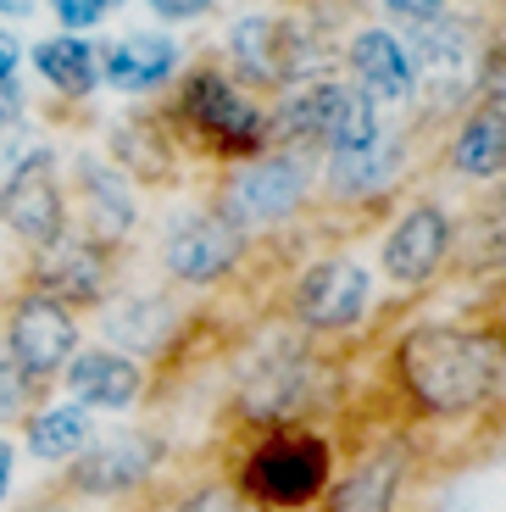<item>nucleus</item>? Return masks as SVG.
Listing matches in <instances>:
<instances>
[{"mask_svg":"<svg viewBox=\"0 0 506 512\" xmlns=\"http://www.w3.org/2000/svg\"><path fill=\"white\" fill-rule=\"evenodd\" d=\"M351 62H356V73H362L367 95H379V101H406V95H412V62H406V51L384 34V28L356 34Z\"/></svg>","mask_w":506,"mask_h":512,"instance_id":"nucleus-15","label":"nucleus"},{"mask_svg":"<svg viewBox=\"0 0 506 512\" xmlns=\"http://www.w3.org/2000/svg\"><path fill=\"white\" fill-rule=\"evenodd\" d=\"M0 212H6V223L34 245H51L56 234H62V190H56L45 156H34L28 167H17V179L6 184V195H0Z\"/></svg>","mask_w":506,"mask_h":512,"instance_id":"nucleus-9","label":"nucleus"},{"mask_svg":"<svg viewBox=\"0 0 506 512\" xmlns=\"http://www.w3.org/2000/svg\"><path fill=\"white\" fill-rule=\"evenodd\" d=\"M84 190H89V201H95V229L101 234H123L128 223H134V206H128L123 184H117L101 162H84Z\"/></svg>","mask_w":506,"mask_h":512,"instance_id":"nucleus-20","label":"nucleus"},{"mask_svg":"<svg viewBox=\"0 0 506 512\" xmlns=\"http://www.w3.org/2000/svg\"><path fill=\"white\" fill-rule=\"evenodd\" d=\"M78 334H73V318H67L62 301H45V295H34V301H23L12 318V362L23 373H51L62 368L67 357H73Z\"/></svg>","mask_w":506,"mask_h":512,"instance_id":"nucleus-6","label":"nucleus"},{"mask_svg":"<svg viewBox=\"0 0 506 512\" xmlns=\"http://www.w3.org/2000/svg\"><path fill=\"white\" fill-rule=\"evenodd\" d=\"M23 112V95H17V78H0V123H12Z\"/></svg>","mask_w":506,"mask_h":512,"instance_id":"nucleus-28","label":"nucleus"},{"mask_svg":"<svg viewBox=\"0 0 506 512\" xmlns=\"http://www.w3.org/2000/svg\"><path fill=\"white\" fill-rule=\"evenodd\" d=\"M468 256L473 262H501L506 256V190L479 206V218L468 229Z\"/></svg>","mask_w":506,"mask_h":512,"instance_id":"nucleus-22","label":"nucleus"},{"mask_svg":"<svg viewBox=\"0 0 506 512\" xmlns=\"http://www.w3.org/2000/svg\"><path fill=\"white\" fill-rule=\"evenodd\" d=\"M167 268L178 273V279L190 284H206L217 279V273L234 268V256H240V229L228 218H190L178 223L173 234H167Z\"/></svg>","mask_w":506,"mask_h":512,"instance_id":"nucleus-7","label":"nucleus"},{"mask_svg":"<svg viewBox=\"0 0 506 512\" xmlns=\"http://www.w3.org/2000/svg\"><path fill=\"white\" fill-rule=\"evenodd\" d=\"M401 490V451H373L334 496V512H395Z\"/></svg>","mask_w":506,"mask_h":512,"instance_id":"nucleus-16","label":"nucleus"},{"mask_svg":"<svg viewBox=\"0 0 506 512\" xmlns=\"http://www.w3.org/2000/svg\"><path fill=\"white\" fill-rule=\"evenodd\" d=\"M17 56H23V45H17L12 34H0V78H12V73H17Z\"/></svg>","mask_w":506,"mask_h":512,"instance_id":"nucleus-29","label":"nucleus"},{"mask_svg":"<svg viewBox=\"0 0 506 512\" xmlns=\"http://www.w3.org/2000/svg\"><path fill=\"white\" fill-rule=\"evenodd\" d=\"M395 17H412V23H434L445 12V0H384Z\"/></svg>","mask_w":506,"mask_h":512,"instance_id":"nucleus-26","label":"nucleus"},{"mask_svg":"<svg viewBox=\"0 0 506 512\" xmlns=\"http://www.w3.org/2000/svg\"><path fill=\"white\" fill-rule=\"evenodd\" d=\"M156 457H162V446H156L151 435H117V440H101V446H95L84 462H78V485H84L89 496L128 490V485H140V479L151 474Z\"/></svg>","mask_w":506,"mask_h":512,"instance_id":"nucleus-11","label":"nucleus"},{"mask_svg":"<svg viewBox=\"0 0 506 512\" xmlns=\"http://www.w3.org/2000/svg\"><path fill=\"white\" fill-rule=\"evenodd\" d=\"M34 67L45 78H51L56 90H67V95H84V90H95V51H89L84 39H45V45H34Z\"/></svg>","mask_w":506,"mask_h":512,"instance_id":"nucleus-18","label":"nucleus"},{"mask_svg":"<svg viewBox=\"0 0 506 512\" xmlns=\"http://www.w3.org/2000/svg\"><path fill=\"white\" fill-rule=\"evenodd\" d=\"M456 173L468 179H495L506 173V112H473V123H462L451 151Z\"/></svg>","mask_w":506,"mask_h":512,"instance_id":"nucleus-17","label":"nucleus"},{"mask_svg":"<svg viewBox=\"0 0 506 512\" xmlns=\"http://www.w3.org/2000/svg\"><path fill=\"white\" fill-rule=\"evenodd\" d=\"M306 190V167L290 162V156H273V162H251L240 167L223 190V212L234 223H267L284 218Z\"/></svg>","mask_w":506,"mask_h":512,"instance_id":"nucleus-4","label":"nucleus"},{"mask_svg":"<svg viewBox=\"0 0 506 512\" xmlns=\"http://www.w3.org/2000/svg\"><path fill=\"white\" fill-rule=\"evenodd\" d=\"M395 162H401V151L395 145H367V151H345V156H334V184L340 190H379L384 179L395 173Z\"/></svg>","mask_w":506,"mask_h":512,"instance_id":"nucleus-21","label":"nucleus"},{"mask_svg":"<svg viewBox=\"0 0 506 512\" xmlns=\"http://www.w3.org/2000/svg\"><path fill=\"white\" fill-rule=\"evenodd\" d=\"M51 6H56V17H62L67 28H89V23H95V17L106 12L101 0H51Z\"/></svg>","mask_w":506,"mask_h":512,"instance_id":"nucleus-25","label":"nucleus"},{"mask_svg":"<svg viewBox=\"0 0 506 512\" xmlns=\"http://www.w3.org/2000/svg\"><path fill=\"white\" fill-rule=\"evenodd\" d=\"M6 485H12V446L0 440V496H6Z\"/></svg>","mask_w":506,"mask_h":512,"instance_id":"nucleus-31","label":"nucleus"},{"mask_svg":"<svg viewBox=\"0 0 506 512\" xmlns=\"http://www.w3.org/2000/svg\"><path fill=\"white\" fill-rule=\"evenodd\" d=\"M23 396H28V373L12 357H0V418H12L23 407Z\"/></svg>","mask_w":506,"mask_h":512,"instance_id":"nucleus-23","label":"nucleus"},{"mask_svg":"<svg viewBox=\"0 0 506 512\" xmlns=\"http://www.w3.org/2000/svg\"><path fill=\"white\" fill-rule=\"evenodd\" d=\"M484 90H490L495 101L506 106V56H501V62H495V67H490V84H484Z\"/></svg>","mask_w":506,"mask_h":512,"instance_id":"nucleus-30","label":"nucleus"},{"mask_svg":"<svg viewBox=\"0 0 506 512\" xmlns=\"http://www.w3.org/2000/svg\"><path fill=\"white\" fill-rule=\"evenodd\" d=\"M0 12H6V17H28V12H34V0H0Z\"/></svg>","mask_w":506,"mask_h":512,"instance_id":"nucleus-32","label":"nucleus"},{"mask_svg":"<svg viewBox=\"0 0 506 512\" xmlns=\"http://www.w3.org/2000/svg\"><path fill=\"white\" fill-rule=\"evenodd\" d=\"M445 245H451V223H445L440 206H418L406 212L401 229L384 240V273L401 284H423L434 268H440Z\"/></svg>","mask_w":506,"mask_h":512,"instance_id":"nucleus-10","label":"nucleus"},{"mask_svg":"<svg viewBox=\"0 0 506 512\" xmlns=\"http://www.w3.org/2000/svg\"><path fill=\"white\" fill-rule=\"evenodd\" d=\"M245 479H251V490L262 501H273V507H301V501H312L317 490H323V479H329V451L312 435H284V440L256 451Z\"/></svg>","mask_w":506,"mask_h":512,"instance_id":"nucleus-3","label":"nucleus"},{"mask_svg":"<svg viewBox=\"0 0 506 512\" xmlns=\"http://www.w3.org/2000/svg\"><path fill=\"white\" fill-rule=\"evenodd\" d=\"M412 51H418L423 84L434 90V101H456V95L473 84V73H479L473 28L456 23V17H434V23H423V34L412 39Z\"/></svg>","mask_w":506,"mask_h":512,"instance_id":"nucleus-5","label":"nucleus"},{"mask_svg":"<svg viewBox=\"0 0 506 512\" xmlns=\"http://www.w3.org/2000/svg\"><path fill=\"white\" fill-rule=\"evenodd\" d=\"M212 0H151V12L156 17H201Z\"/></svg>","mask_w":506,"mask_h":512,"instance_id":"nucleus-27","label":"nucleus"},{"mask_svg":"<svg viewBox=\"0 0 506 512\" xmlns=\"http://www.w3.org/2000/svg\"><path fill=\"white\" fill-rule=\"evenodd\" d=\"M167 73H173V39L128 34L106 45V84H117V90H151Z\"/></svg>","mask_w":506,"mask_h":512,"instance_id":"nucleus-14","label":"nucleus"},{"mask_svg":"<svg viewBox=\"0 0 506 512\" xmlns=\"http://www.w3.org/2000/svg\"><path fill=\"white\" fill-rule=\"evenodd\" d=\"M190 112H195V123H201L206 134H217L223 145H256V134H262L256 106L245 101L228 78H212V73H201L190 84Z\"/></svg>","mask_w":506,"mask_h":512,"instance_id":"nucleus-12","label":"nucleus"},{"mask_svg":"<svg viewBox=\"0 0 506 512\" xmlns=\"http://www.w3.org/2000/svg\"><path fill=\"white\" fill-rule=\"evenodd\" d=\"M178 512H251L240 496H228V490H201V496H190Z\"/></svg>","mask_w":506,"mask_h":512,"instance_id":"nucleus-24","label":"nucleus"},{"mask_svg":"<svg viewBox=\"0 0 506 512\" xmlns=\"http://www.w3.org/2000/svg\"><path fill=\"white\" fill-rule=\"evenodd\" d=\"M401 373L429 412H462L501 379V351L462 329H418L401 351Z\"/></svg>","mask_w":506,"mask_h":512,"instance_id":"nucleus-1","label":"nucleus"},{"mask_svg":"<svg viewBox=\"0 0 506 512\" xmlns=\"http://www.w3.org/2000/svg\"><path fill=\"white\" fill-rule=\"evenodd\" d=\"M84 440H89L84 407H56V412H45V418H34V429H28V451H34V457H45V462L73 457Z\"/></svg>","mask_w":506,"mask_h":512,"instance_id":"nucleus-19","label":"nucleus"},{"mask_svg":"<svg viewBox=\"0 0 506 512\" xmlns=\"http://www.w3.org/2000/svg\"><path fill=\"white\" fill-rule=\"evenodd\" d=\"M284 128H290V134H323V140L334 145V156L379 145L373 95L340 90V84H312V90H301L290 106H284Z\"/></svg>","mask_w":506,"mask_h":512,"instance_id":"nucleus-2","label":"nucleus"},{"mask_svg":"<svg viewBox=\"0 0 506 512\" xmlns=\"http://www.w3.org/2000/svg\"><path fill=\"white\" fill-rule=\"evenodd\" d=\"M101 6H112V0H101Z\"/></svg>","mask_w":506,"mask_h":512,"instance_id":"nucleus-33","label":"nucleus"},{"mask_svg":"<svg viewBox=\"0 0 506 512\" xmlns=\"http://www.w3.org/2000/svg\"><path fill=\"white\" fill-rule=\"evenodd\" d=\"M67 390H73V401H84V407H128V401L140 396V368L128 357H117V351H84V357H73V368H67Z\"/></svg>","mask_w":506,"mask_h":512,"instance_id":"nucleus-13","label":"nucleus"},{"mask_svg":"<svg viewBox=\"0 0 506 512\" xmlns=\"http://www.w3.org/2000/svg\"><path fill=\"white\" fill-rule=\"evenodd\" d=\"M295 307H301V318L312 329H345L367 307V273L356 262H323V268H312L301 279Z\"/></svg>","mask_w":506,"mask_h":512,"instance_id":"nucleus-8","label":"nucleus"}]
</instances>
